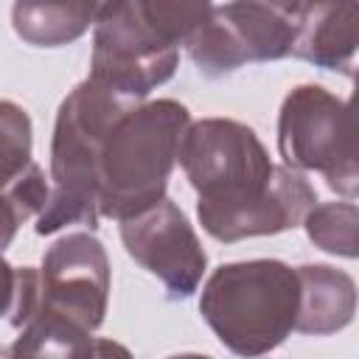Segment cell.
Instances as JSON below:
<instances>
[{
	"instance_id": "9",
	"label": "cell",
	"mask_w": 359,
	"mask_h": 359,
	"mask_svg": "<svg viewBox=\"0 0 359 359\" xmlns=\"http://www.w3.org/2000/svg\"><path fill=\"white\" fill-rule=\"evenodd\" d=\"M121 241L149 275H154L168 300H188L208 269V252L182 213V208L163 196L140 213L121 219Z\"/></svg>"
},
{
	"instance_id": "6",
	"label": "cell",
	"mask_w": 359,
	"mask_h": 359,
	"mask_svg": "<svg viewBox=\"0 0 359 359\" xmlns=\"http://www.w3.org/2000/svg\"><path fill=\"white\" fill-rule=\"evenodd\" d=\"M278 154L294 171H317L345 199L359 191V149L351 104L323 84H297L278 112Z\"/></svg>"
},
{
	"instance_id": "3",
	"label": "cell",
	"mask_w": 359,
	"mask_h": 359,
	"mask_svg": "<svg viewBox=\"0 0 359 359\" xmlns=\"http://www.w3.org/2000/svg\"><path fill=\"white\" fill-rule=\"evenodd\" d=\"M126 98L95 79L76 84L59 104L50 137V194L36 216V236H53L70 224L98 227V154L112 123L132 109Z\"/></svg>"
},
{
	"instance_id": "7",
	"label": "cell",
	"mask_w": 359,
	"mask_h": 359,
	"mask_svg": "<svg viewBox=\"0 0 359 359\" xmlns=\"http://www.w3.org/2000/svg\"><path fill=\"white\" fill-rule=\"evenodd\" d=\"M303 8L306 0H230L213 6L185 39V50L208 79L227 76L250 62H278L292 53Z\"/></svg>"
},
{
	"instance_id": "18",
	"label": "cell",
	"mask_w": 359,
	"mask_h": 359,
	"mask_svg": "<svg viewBox=\"0 0 359 359\" xmlns=\"http://www.w3.org/2000/svg\"><path fill=\"white\" fill-rule=\"evenodd\" d=\"M306 3H309V0H306Z\"/></svg>"
},
{
	"instance_id": "4",
	"label": "cell",
	"mask_w": 359,
	"mask_h": 359,
	"mask_svg": "<svg viewBox=\"0 0 359 359\" xmlns=\"http://www.w3.org/2000/svg\"><path fill=\"white\" fill-rule=\"evenodd\" d=\"M191 112L174 98L126 109L98 154V216L129 219L165 196Z\"/></svg>"
},
{
	"instance_id": "1",
	"label": "cell",
	"mask_w": 359,
	"mask_h": 359,
	"mask_svg": "<svg viewBox=\"0 0 359 359\" xmlns=\"http://www.w3.org/2000/svg\"><path fill=\"white\" fill-rule=\"evenodd\" d=\"M177 160L196 191L202 230L224 244L292 230L317 202L303 171L275 165L261 137L233 118L188 123Z\"/></svg>"
},
{
	"instance_id": "17",
	"label": "cell",
	"mask_w": 359,
	"mask_h": 359,
	"mask_svg": "<svg viewBox=\"0 0 359 359\" xmlns=\"http://www.w3.org/2000/svg\"><path fill=\"white\" fill-rule=\"evenodd\" d=\"M17 300V266H11L0 252V320H8Z\"/></svg>"
},
{
	"instance_id": "12",
	"label": "cell",
	"mask_w": 359,
	"mask_h": 359,
	"mask_svg": "<svg viewBox=\"0 0 359 359\" xmlns=\"http://www.w3.org/2000/svg\"><path fill=\"white\" fill-rule=\"evenodd\" d=\"M121 0H14V34L34 48L76 42Z\"/></svg>"
},
{
	"instance_id": "2",
	"label": "cell",
	"mask_w": 359,
	"mask_h": 359,
	"mask_svg": "<svg viewBox=\"0 0 359 359\" xmlns=\"http://www.w3.org/2000/svg\"><path fill=\"white\" fill-rule=\"evenodd\" d=\"M109 258L93 233H67L56 238L39 266L36 303L11 356H90L93 334L104 325L109 306Z\"/></svg>"
},
{
	"instance_id": "5",
	"label": "cell",
	"mask_w": 359,
	"mask_h": 359,
	"mask_svg": "<svg viewBox=\"0 0 359 359\" xmlns=\"http://www.w3.org/2000/svg\"><path fill=\"white\" fill-rule=\"evenodd\" d=\"M297 292V272L278 258L230 261L208 275L199 314L227 351L261 356L294 331Z\"/></svg>"
},
{
	"instance_id": "10",
	"label": "cell",
	"mask_w": 359,
	"mask_h": 359,
	"mask_svg": "<svg viewBox=\"0 0 359 359\" xmlns=\"http://www.w3.org/2000/svg\"><path fill=\"white\" fill-rule=\"evenodd\" d=\"M359 48V0H309L292 42V56L353 76Z\"/></svg>"
},
{
	"instance_id": "13",
	"label": "cell",
	"mask_w": 359,
	"mask_h": 359,
	"mask_svg": "<svg viewBox=\"0 0 359 359\" xmlns=\"http://www.w3.org/2000/svg\"><path fill=\"white\" fill-rule=\"evenodd\" d=\"M300 224L306 227L309 241L323 252L351 261L359 255V208L353 205V199L314 202Z\"/></svg>"
},
{
	"instance_id": "15",
	"label": "cell",
	"mask_w": 359,
	"mask_h": 359,
	"mask_svg": "<svg viewBox=\"0 0 359 359\" xmlns=\"http://www.w3.org/2000/svg\"><path fill=\"white\" fill-rule=\"evenodd\" d=\"M132 8L160 39L180 48L205 22L213 0H132Z\"/></svg>"
},
{
	"instance_id": "16",
	"label": "cell",
	"mask_w": 359,
	"mask_h": 359,
	"mask_svg": "<svg viewBox=\"0 0 359 359\" xmlns=\"http://www.w3.org/2000/svg\"><path fill=\"white\" fill-rule=\"evenodd\" d=\"M34 126L28 112L8 98H0V188L14 182L31 163Z\"/></svg>"
},
{
	"instance_id": "8",
	"label": "cell",
	"mask_w": 359,
	"mask_h": 359,
	"mask_svg": "<svg viewBox=\"0 0 359 359\" xmlns=\"http://www.w3.org/2000/svg\"><path fill=\"white\" fill-rule=\"evenodd\" d=\"M177 65L180 48L160 39L137 17L132 0H121L93 25L90 79L126 98L143 101L177 73Z\"/></svg>"
},
{
	"instance_id": "11",
	"label": "cell",
	"mask_w": 359,
	"mask_h": 359,
	"mask_svg": "<svg viewBox=\"0 0 359 359\" xmlns=\"http://www.w3.org/2000/svg\"><path fill=\"white\" fill-rule=\"evenodd\" d=\"M297 272V317L294 331L328 337L351 325L356 314V283L331 264H303Z\"/></svg>"
},
{
	"instance_id": "14",
	"label": "cell",
	"mask_w": 359,
	"mask_h": 359,
	"mask_svg": "<svg viewBox=\"0 0 359 359\" xmlns=\"http://www.w3.org/2000/svg\"><path fill=\"white\" fill-rule=\"evenodd\" d=\"M48 194H50V185L45 180V171L34 160L14 182L0 188V252L14 241L22 222L42 213Z\"/></svg>"
}]
</instances>
